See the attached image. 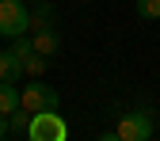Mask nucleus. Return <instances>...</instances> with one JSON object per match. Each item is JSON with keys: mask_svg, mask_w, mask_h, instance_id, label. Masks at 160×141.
<instances>
[{"mask_svg": "<svg viewBox=\"0 0 160 141\" xmlns=\"http://www.w3.org/2000/svg\"><path fill=\"white\" fill-rule=\"evenodd\" d=\"M19 76H23L19 57H15L12 50H0V80H12V84H19Z\"/></svg>", "mask_w": 160, "mask_h": 141, "instance_id": "7", "label": "nucleus"}, {"mask_svg": "<svg viewBox=\"0 0 160 141\" xmlns=\"http://www.w3.org/2000/svg\"><path fill=\"white\" fill-rule=\"evenodd\" d=\"M4 137H12V130H8V114H0V141Z\"/></svg>", "mask_w": 160, "mask_h": 141, "instance_id": "12", "label": "nucleus"}, {"mask_svg": "<svg viewBox=\"0 0 160 141\" xmlns=\"http://www.w3.org/2000/svg\"><path fill=\"white\" fill-rule=\"evenodd\" d=\"M137 15L141 19H160V0H137Z\"/></svg>", "mask_w": 160, "mask_h": 141, "instance_id": "11", "label": "nucleus"}, {"mask_svg": "<svg viewBox=\"0 0 160 141\" xmlns=\"http://www.w3.org/2000/svg\"><path fill=\"white\" fill-rule=\"evenodd\" d=\"M156 133V126H152V114L149 111H126L122 118H118V126L114 130H107L103 133V141H149Z\"/></svg>", "mask_w": 160, "mask_h": 141, "instance_id": "1", "label": "nucleus"}, {"mask_svg": "<svg viewBox=\"0 0 160 141\" xmlns=\"http://www.w3.org/2000/svg\"><path fill=\"white\" fill-rule=\"evenodd\" d=\"M31 46L42 53V57H57V50H61V38H57V27H34L31 31Z\"/></svg>", "mask_w": 160, "mask_h": 141, "instance_id": "5", "label": "nucleus"}, {"mask_svg": "<svg viewBox=\"0 0 160 141\" xmlns=\"http://www.w3.org/2000/svg\"><path fill=\"white\" fill-rule=\"evenodd\" d=\"M8 130H12V137H27V130H31V111L15 107V111L8 114Z\"/></svg>", "mask_w": 160, "mask_h": 141, "instance_id": "9", "label": "nucleus"}, {"mask_svg": "<svg viewBox=\"0 0 160 141\" xmlns=\"http://www.w3.org/2000/svg\"><path fill=\"white\" fill-rule=\"evenodd\" d=\"M65 137H69V126L57 111H34L31 114L27 141H65Z\"/></svg>", "mask_w": 160, "mask_h": 141, "instance_id": "2", "label": "nucleus"}, {"mask_svg": "<svg viewBox=\"0 0 160 141\" xmlns=\"http://www.w3.org/2000/svg\"><path fill=\"white\" fill-rule=\"evenodd\" d=\"M19 107V88L12 80H0V114H12Z\"/></svg>", "mask_w": 160, "mask_h": 141, "instance_id": "8", "label": "nucleus"}, {"mask_svg": "<svg viewBox=\"0 0 160 141\" xmlns=\"http://www.w3.org/2000/svg\"><path fill=\"white\" fill-rule=\"evenodd\" d=\"M57 103H61V95H57L50 84H42V76H31V84H23V92H19V107L23 111H57Z\"/></svg>", "mask_w": 160, "mask_h": 141, "instance_id": "3", "label": "nucleus"}, {"mask_svg": "<svg viewBox=\"0 0 160 141\" xmlns=\"http://www.w3.org/2000/svg\"><path fill=\"white\" fill-rule=\"evenodd\" d=\"M57 23V8L50 4V0H34V8H31V31L34 27H53Z\"/></svg>", "mask_w": 160, "mask_h": 141, "instance_id": "6", "label": "nucleus"}, {"mask_svg": "<svg viewBox=\"0 0 160 141\" xmlns=\"http://www.w3.org/2000/svg\"><path fill=\"white\" fill-rule=\"evenodd\" d=\"M31 31V8L27 0H0V34L15 38Z\"/></svg>", "mask_w": 160, "mask_h": 141, "instance_id": "4", "label": "nucleus"}, {"mask_svg": "<svg viewBox=\"0 0 160 141\" xmlns=\"http://www.w3.org/2000/svg\"><path fill=\"white\" fill-rule=\"evenodd\" d=\"M46 65H50V57H42L38 50H31V53L23 57V76H42Z\"/></svg>", "mask_w": 160, "mask_h": 141, "instance_id": "10", "label": "nucleus"}]
</instances>
